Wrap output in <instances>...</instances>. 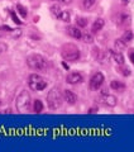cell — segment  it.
I'll return each mask as SVG.
<instances>
[{"label": "cell", "instance_id": "4", "mask_svg": "<svg viewBox=\"0 0 134 152\" xmlns=\"http://www.w3.org/2000/svg\"><path fill=\"white\" fill-rule=\"evenodd\" d=\"M31 103H32V99H31L29 93L25 91V90H23V91L18 95L15 105H17V109L20 113H25L31 109Z\"/></svg>", "mask_w": 134, "mask_h": 152}, {"label": "cell", "instance_id": "12", "mask_svg": "<svg viewBox=\"0 0 134 152\" xmlns=\"http://www.w3.org/2000/svg\"><path fill=\"white\" fill-rule=\"evenodd\" d=\"M104 24H105V20L103 18H98L94 22V24H92V28H91V31H92V33H96L98 31H100L101 28L104 27Z\"/></svg>", "mask_w": 134, "mask_h": 152}, {"label": "cell", "instance_id": "13", "mask_svg": "<svg viewBox=\"0 0 134 152\" xmlns=\"http://www.w3.org/2000/svg\"><path fill=\"white\" fill-rule=\"evenodd\" d=\"M111 57L114 58V61L118 64V65H123L124 64V57L120 52L118 51H111Z\"/></svg>", "mask_w": 134, "mask_h": 152}, {"label": "cell", "instance_id": "9", "mask_svg": "<svg viewBox=\"0 0 134 152\" xmlns=\"http://www.w3.org/2000/svg\"><path fill=\"white\" fill-rule=\"evenodd\" d=\"M130 20V17L128 15L127 13H118L115 17V23L118 26H125Z\"/></svg>", "mask_w": 134, "mask_h": 152}, {"label": "cell", "instance_id": "24", "mask_svg": "<svg viewBox=\"0 0 134 152\" xmlns=\"http://www.w3.org/2000/svg\"><path fill=\"white\" fill-rule=\"evenodd\" d=\"M8 50V46L4 45V43H0V53H3V52H5Z\"/></svg>", "mask_w": 134, "mask_h": 152}, {"label": "cell", "instance_id": "8", "mask_svg": "<svg viewBox=\"0 0 134 152\" xmlns=\"http://www.w3.org/2000/svg\"><path fill=\"white\" fill-rule=\"evenodd\" d=\"M66 80H67V83H68V84H72V85H74V84H80V83H82L84 77H82V75H81L80 72H71V74L67 75Z\"/></svg>", "mask_w": 134, "mask_h": 152}, {"label": "cell", "instance_id": "20", "mask_svg": "<svg viewBox=\"0 0 134 152\" xmlns=\"http://www.w3.org/2000/svg\"><path fill=\"white\" fill-rule=\"evenodd\" d=\"M76 23H77V26H80V27H86L87 26V19H85L82 17H77L76 18Z\"/></svg>", "mask_w": 134, "mask_h": 152}, {"label": "cell", "instance_id": "22", "mask_svg": "<svg viewBox=\"0 0 134 152\" xmlns=\"http://www.w3.org/2000/svg\"><path fill=\"white\" fill-rule=\"evenodd\" d=\"M115 48H117L118 51H120V50H123V48H125V43H124L122 39H117V41H115Z\"/></svg>", "mask_w": 134, "mask_h": 152}, {"label": "cell", "instance_id": "1", "mask_svg": "<svg viewBox=\"0 0 134 152\" xmlns=\"http://www.w3.org/2000/svg\"><path fill=\"white\" fill-rule=\"evenodd\" d=\"M62 102H63V95L61 94V91L57 88H52L48 94H47V103H48V107L52 110H56V109L61 108Z\"/></svg>", "mask_w": 134, "mask_h": 152}, {"label": "cell", "instance_id": "21", "mask_svg": "<svg viewBox=\"0 0 134 152\" xmlns=\"http://www.w3.org/2000/svg\"><path fill=\"white\" fill-rule=\"evenodd\" d=\"M82 41L85 42V43H92V36L90 34V33H85V34H82Z\"/></svg>", "mask_w": 134, "mask_h": 152}, {"label": "cell", "instance_id": "10", "mask_svg": "<svg viewBox=\"0 0 134 152\" xmlns=\"http://www.w3.org/2000/svg\"><path fill=\"white\" fill-rule=\"evenodd\" d=\"M63 99L68 104H75L76 102H77V95H76L74 91H71V90H65L63 91Z\"/></svg>", "mask_w": 134, "mask_h": 152}, {"label": "cell", "instance_id": "15", "mask_svg": "<svg viewBox=\"0 0 134 152\" xmlns=\"http://www.w3.org/2000/svg\"><path fill=\"white\" fill-rule=\"evenodd\" d=\"M60 19V20L62 22H70V19H71V15H70V13L67 12V10H62L60 14H58V17H57Z\"/></svg>", "mask_w": 134, "mask_h": 152}, {"label": "cell", "instance_id": "2", "mask_svg": "<svg viewBox=\"0 0 134 152\" xmlns=\"http://www.w3.org/2000/svg\"><path fill=\"white\" fill-rule=\"evenodd\" d=\"M62 58L65 61H70V62H75L80 58V50L77 48V46H75L72 43H67L62 47L61 50Z\"/></svg>", "mask_w": 134, "mask_h": 152}, {"label": "cell", "instance_id": "14", "mask_svg": "<svg viewBox=\"0 0 134 152\" xmlns=\"http://www.w3.org/2000/svg\"><path fill=\"white\" fill-rule=\"evenodd\" d=\"M110 86H111L114 90H118V91H124V90H125V85H124L122 81H117V80H113L111 84H110Z\"/></svg>", "mask_w": 134, "mask_h": 152}, {"label": "cell", "instance_id": "16", "mask_svg": "<svg viewBox=\"0 0 134 152\" xmlns=\"http://www.w3.org/2000/svg\"><path fill=\"white\" fill-rule=\"evenodd\" d=\"M120 39L124 42V43H128V42H130L132 39H133V32L132 31H127L125 33H124V34L122 36V38H120Z\"/></svg>", "mask_w": 134, "mask_h": 152}, {"label": "cell", "instance_id": "11", "mask_svg": "<svg viewBox=\"0 0 134 152\" xmlns=\"http://www.w3.org/2000/svg\"><path fill=\"white\" fill-rule=\"evenodd\" d=\"M67 33L72 37V38H76V39H80L81 37H82V33H81V31L77 27H74V26H71L67 28Z\"/></svg>", "mask_w": 134, "mask_h": 152}, {"label": "cell", "instance_id": "25", "mask_svg": "<svg viewBox=\"0 0 134 152\" xmlns=\"http://www.w3.org/2000/svg\"><path fill=\"white\" fill-rule=\"evenodd\" d=\"M129 58H130L132 62L134 64V50H130V52H129Z\"/></svg>", "mask_w": 134, "mask_h": 152}, {"label": "cell", "instance_id": "27", "mask_svg": "<svg viewBox=\"0 0 134 152\" xmlns=\"http://www.w3.org/2000/svg\"><path fill=\"white\" fill-rule=\"evenodd\" d=\"M58 1L63 3V4H71V3H72V0H58Z\"/></svg>", "mask_w": 134, "mask_h": 152}, {"label": "cell", "instance_id": "6", "mask_svg": "<svg viewBox=\"0 0 134 152\" xmlns=\"http://www.w3.org/2000/svg\"><path fill=\"white\" fill-rule=\"evenodd\" d=\"M104 83V75L101 72H95L91 79H90V89L91 90H99Z\"/></svg>", "mask_w": 134, "mask_h": 152}, {"label": "cell", "instance_id": "3", "mask_svg": "<svg viewBox=\"0 0 134 152\" xmlns=\"http://www.w3.org/2000/svg\"><path fill=\"white\" fill-rule=\"evenodd\" d=\"M27 65L33 70H44L48 66V61L42 55L34 53V55H31L27 58Z\"/></svg>", "mask_w": 134, "mask_h": 152}, {"label": "cell", "instance_id": "5", "mask_svg": "<svg viewBox=\"0 0 134 152\" xmlns=\"http://www.w3.org/2000/svg\"><path fill=\"white\" fill-rule=\"evenodd\" d=\"M28 85L34 91H41V90H44L47 88V80L38 74H32L28 79Z\"/></svg>", "mask_w": 134, "mask_h": 152}, {"label": "cell", "instance_id": "23", "mask_svg": "<svg viewBox=\"0 0 134 152\" xmlns=\"http://www.w3.org/2000/svg\"><path fill=\"white\" fill-rule=\"evenodd\" d=\"M17 8L19 9V13H20V14H22V15H23V17H27V12H25V9H24V8H23L22 5H18Z\"/></svg>", "mask_w": 134, "mask_h": 152}, {"label": "cell", "instance_id": "26", "mask_svg": "<svg viewBox=\"0 0 134 152\" xmlns=\"http://www.w3.org/2000/svg\"><path fill=\"white\" fill-rule=\"evenodd\" d=\"M123 74L128 76V75H130V71H129V69H123Z\"/></svg>", "mask_w": 134, "mask_h": 152}, {"label": "cell", "instance_id": "19", "mask_svg": "<svg viewBox=\"0 0 134 152\" xmlns=\"http://www.w3.org/2000/svg\"><path fill=\"white\" fill-rule=\"evenodd\" d=\"M61 12H62V9H61L60 5H57V4H55V5H52V7H51V13L53 14L56 18L58 17V14H60Z\"/></svg>", "mask_w": 134, "mask_h": 152}, {"label": "cell", "instance_id": "7", "mask_svg": "<svg viewBox=\"0 0 134 152\" xmlns=\"http://www.w3.org/2000/svg\"><path fill=\"white\" fill-rule=\"evenodd\" d=\"M101 102H103L104 105L110 107V108L115 107V105H117V103H118L117 98L114 96V95H111V94H106V93L103 94V96H101Z\"/></svg>", "mask_w": 134, "mask_h": 152}, {"label": "cell", "instance_id": "18", "mask_svg": "<svg viewBox=\"0 0 134 152\" xmlns=\"http://www.w3.org/2000/svg\"><path fill=\"white\" fill-rule=\"evenodd\" d=\"M95 3H96V0H82V5L85 9H87V10L95 5Z\"/></svg>", "mask_w": 134, "mask_h": 152}, {"label": "cell", "instance_id": "17", "mask_svg": "<svg viewBox=\"0 0 134 152\" xmlns=\"http://www.w3.org/2000/svg\"><path fill=\"white\" fill-rule=\"evenodd\" d=\"M33 110L36 113H41L43 110V103L39 99H37V100H34V103H33Z\"/></svg>", "mask_w": 134, "mask_h": 152}]
</instances>
